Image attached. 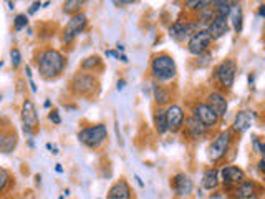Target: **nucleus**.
<instances>
[{"label": "nucleus", "mask_w": 265, "mask_h": 199, "mask_svg": "<svg viewBox=\"0 0 265 199\" xmlns=\"http://www.w3.org/2000/svg\"><path fill=\"white\" fill-rule=\"evenodd\" d=\"M66 68V58L60 50L53 47L42 49L37 53V70L44 80H56Z\"/></svg>", "instance_id": "f257e3e1"}, {"label": "nucleus", "mask_w": 265, "mask_h": 199, "mask_svg": "<svg viewBox=\"0 0 265 199\" xmlns=\"http://www.w3.org/2000/svg\"><path fill=\"white\" fill-rule=\"evenodd\" d=\"M149 72H151L153 80L158 83L173 82V80H176V77H177L176 60H174L169 53H166V51H163V53H156L153 58H151Z\"/></svg>", "instance_id": "f03ea898"}, {"label": "nucleus", "mask_w": 265, "mask_h": 199, "mask_svg": "<svg viewBox=\"0 0 265 199\" xmlns=\"http://www.w3.org/2000/svg\"><path fill=\"white\" fill-rule=\"evenodd\" d=\"M77 140L89 149H99L108 141V128L105 123L85 126L77 133Z\"/></svg>", "instance_id": "7ed1b4c3"}, {"label": "nucleus", "mask_w": 265, "mask_h": 199, "mask_svg": "<svg viewBox=\"0 0 265 199\" xmlns=\"http://www.w3.org/2000/svg\"><path fill=\"white\" fill-rule=\"evenodd\" d=\"M70 90L77 97H94L99 90V82L96 75L78 70L73 75V78L70 80Z\"/></svg>", "instance_id": "20e7f679"}, {"label": "nucleus", "mask_w": 265, "mask_h": 199, "mask_svg": "<svg viewBox=\"0 0 265 199\" xmlns=\"http://www.w3.org/2000/svg\"><path fill=\"white\" fill-rule=\"evenodd\" d=\"M232 130H224L212 138L211 145H209V149H207V158L212 163H219L225 158V154L229 153L230 146H232Z\"/></svg>", "instance_id": "39448f33"}, {"label": "nucleus", "mask_w": 265, "mask_h": 199, "mask_svg": "<svg viewBox=\"0 0 265 199\" xmlns=\"http://www.w3.org/2000/svg\"><path fill=\"white\" fill-rule=\"evenodd\" d=\"M88 27V17L87 13H78L75 17H70V20L66 22V25L61 30V44L63 45H72L75 40L78 39L82 33L87 30Z\"/></svg>", "instance_id": "423d86ee"}, {"label": "nucleus", "mask_w": 265, "mask_h": 199, "mask_svg": "<svg viewBox=\"0 0 265 199\" xmlns=\"http://www.w3.org/2000/svg\"><path fill=\"white\" fill-rule=\"evenodd\" d=\"M204 25H201L197 20L194 22H189V20H176L173 22V25L169 27V37L177 42V44H182V42H189V39L194 35V33H197L199 30H204Z\"/></svg>", "instance_id": "0eeeda50"}, {"label": "nucleus", "mask_w": 265, "mask_h": 199, "mask_svg": "<svg viewBox=\"0 0 265 199\" xmlns=\"http://www.w3.org/2000/svg\"><path fill=\"white\" fill-rule=\"evenodd\" d=\"M235 75H237V63H235V60H232V58L222 60L221 63L214 68L216 82L219 83V87L224 88V90H230L232 87H234Z\"/></svg>", "instance_id": "6e6552de"}, {"label": "nucleus", "mask_w": 265, "mask_h": 199, "mask_svg": "<svg viewBox=\"0 0 265 199\" xmlns=\"http://www.w3.org/2000/svg\"><path fill=\"white\" fill-rule=\"evenodd\" d=\"M20 118H22V123H23V131H25L27 135L32 138V136L40 130L39 113H37V108H35V105H33L32 100H25V101L22 103Z\"/></svg>", "instance_id": "1a4fd4ad"}, {"label": "nucleus", "mask_w": 265, "mask_h": 199, "mask_svg": "<svg viewBox=\"0 0 265 199\" xmlns=\"http://www.w3.org/2000/svg\"><path fill=\"white\" fill-rule=\"evenodd\" d=\"M212 42H214V40H212L211 33L207 32V28H204V30H199L197 33H194L191 39H189L186 49H187L189 53L199 58L201 55H204V53L209 51Z\"/></svg>", "instance_id": "9d476101"}, {"label": "nucleus", "mask_w": 265, "mask_h": 199, "mask_svg": "<svg viewBox=\"0 0 265 199\" xmlns=\"http://www.w3.org/2000/svg\"><path fill=\"white\" fill-rule=\"evenodd\" d=\"M191 115L196 116L197 120L207 128V130H212V128H216L221 123V120H222V118L217 115V113L212 110V108L207 105L206 101H197L196 105L192 106Z\"/></svg>", "instance_id": "9b49d317"}, {"label": "nucleus", "mask_w": 265, "mask_h": 199, "mask_svg": "<svg viewBox=\"0 0 265 199\" xmlns=\"http://www.w3.org/2000/svg\"><path fill=\"white\" fill-rule=\"evenodd\" d=\"M245 179H247L245 178V171L242 168H239V166L229 164L221 169V183L224 184L225 188L235 189L240 183H244Z\"/></svg>", "instance_id": "f8f14e48"}, {"label": "nucleus", "mask_w": 265, "mask_h": 199, "mask_svg": "<svg viewBox=\"0 0 265 199\" xmlns=\"http://www.w3.org/2000/svg\"><path fill=\"white\" fill-rule=\"evenodd\" d=\"M166 115H168V128L171 133H179L186 125V113H184L182 106L176 105V103L166 108Z\"/></svg>", "instance_id": "ddd939ff"}, {"label": "nucleus", "mask_w": 265, "mask_h": 199, "mask_svg": "<svg viewBox=\"0 0 265 199\" xmlns=\"http://www.w3.org/2000/svg\"><path fill=\"white\" fill-rule=\"evenodd\" d=\"M171 188L177 196H189L194 191V181L186 173H176L171 179Z\"/></svg>", "instance_id": "4468645a"}, {"label": "nucleus", "mask_w": 265, "mask_h": 199, "mask_svg": "<svg viewBox=\"0 0 265 199\" xmlns=\"http://www.w3.org/2000/svg\"><path fill=\"white\" fill-rule=\"evenodd\" d=\"M18 145V135L13 128L3 126L2 133H0V151L3 154H10L17 149Z\"/></svg>", "instance_id": "2eb2a0df"}, {"label": "nucleus", "mask_w": 265, "mask_h": 199, "mask_svg": "<svg viewBox=\"0 0 265 199\" xmlns=\"http://www.w3.org/2000/svg\"><path fill=\"white\" fill-rule=\"evenodd\" d=\"M206 103L209 105L212 110H214L221 118H224L227 115V108H229V101H227V97L222 95L221 92H211L207 93Z\"/></svg>", "instance_id": "dca6fc26"}, {"label": "nucleus", "mask_w": 265, "mask_h": 199, "mask_svg": "<svg viewBox=\"0 0 265 199\" xmlns=\"http://www.w3.org/2000/svg\"><path fill=\"white\" fill-rule=\"evenodd\" d=\"M153 100L156 103V106L159 108H168L169 105H173V95L169 87H166L164 83L153 82Z\"/></svg>", "instance_id": "f3484780"}, {"label": "nucleus", "mask_w": 265, "mask_h": 199, "mask_svg": "<svg viewBox=\"0 0 265 199\" xmlns=\"http://www.w3.org/2000/svg\"><path fill=\"white\" fill-rule=\"evenodd\" d=\"M106 199H132V189L126 179H118L108 191Z\"/></svg>", "instance_id": "a211bd4d"}, {"label": "nucleus", "mask_w": 265, "mask_h": 199, "mask_svg": "<svg viewBox=\"0 0 265 199\" xmlns=\"http://www.w3.org/2000/svg\"><path fill=\"white\" fill-rule=\"evenodd\" d=\"M254 116H255L254 111H247V110L239 111L234 118V123H232V133H237V135L245 133L250 128V125H252Z\"/></svg>", "instance_id": "6ab92c4d"}, {"label": "nucleus", "mask_w": 265, "mask_h": 199, "mask_svg": "<svg viewBox=\"0 0 265 199\" xmlns=\"http://www.w3.org/2000/svg\"><path fill=\"white\" fill-rule=\"evenodd\" d=\"M184 128H186V133H187L189 138H192V140H196V141L201 140V138H204L206 133H207V128L202 125V123L199 121L196 116H192V115H189L186 118V125H184Z\"/></svg>", "instance_id": "aec40b11"}, {"label": "nucleus", "mask_w": 265, "mask_h": 199, "mask_svg": "<svg viewBox=\"0 0 265 199\" xmlns=\"http://www.w3.org/2000/svg\"><path fill=\"white\" fill-rule=\"evenodd\" d=\"M229 30H230V27H229V18H221V17H216L214 20L209 23V27H207V32L211 33L212 40L222 39V37L229 33Z\"/></svg>", "instance_id": "412c9836"}, {"label": "nucleus", "mask_w": 265, "mask_h": 199, "mask_svg": "<svg viewBox=\"0 0 265 199\" xmlns=\"http://www.w3.org/2000/svg\"><path fill=\"white\" fill-rule=\"evenodd\" d=\"M201 184L206 191H214V189L219 188V184H221V171L217 168H207L204 174H202Z\"/></svg>", "instance_id": "4be33fe9"}, {"label": "nucleus", "mask_w": 265, "mask_h": 199, "mask_svg": "<svg viewBox=\"0 0 265 199\" xmlns=\"http://www.w3.org/2000/svg\"><path fill=\"white\" fill-rule=\"evenodd\" d=\"M153 125L154 130L159 136H164L166 133L169 131L168 128V115H166V108H159L156 106L153 111Z\"/></svg>", "instance_id": "5701e85b"}, {"label": "nucleus", "mask_w": 265, "mask_h": 199, "mask_svg": "<svg viewBox=\"0 0 265 199\" xmlns=\"http://www.w3.org/2000/svg\"><path fill=\"white\" fill-rule=\"evenodd\" d=\"M257 196V186L254 181L245 179L244 183H240L237 188L234 189V198L235 199H255Z\"/></svg>", "instance_id": "b1692460"}, {"label": "nucleus", "mask_w": 265, "mask_h": 199, "mask_svg": "<svg viewBox=\"0 0 265 199\" xmlns=\"http://www.w3.org/2000/svg\"><path fill=\"white\" fill-rule=\"evenodd\" d=\"M101 68H103V60L99 55H89L82 61V65H80V70H82V72L93 73V75Z\"/></svg>", "instance_id": "393cba45"}, {"label": "nucleus", "mask_w": 265, "mask_h": 199, "mask_svg": "<svg viewBox=\"0 0 265 199\" xmlns=\"http://www.w3.org/2000/svg\"><path fill=\"white\" fill-rule=\"evenodd\" d=\"M230 22H232V27H234L235 33H240L242 32V25H244V13H242V8L237 3H234V8L230 12Z\"/></svg>", "instance_id": "a878e982"}, {"label": "nucleus", "mask_w": 265, "mask_h": 199, "mask_svg": "<svg viewBox=\"0 0 265 199\" xmlns=\"http://www.w3.org/2000/svg\"><path fill=\"white\" fill-rule=\"evenodd\" d=\"M85 7V2L83 0H66V2H63V13H66V15L70 17H75L78 15V13H82Z\"/></svg>", "instance_id": "bb28decb"}, {"label": "nucleus", "mask_w": 265, "mask_h": 199, "mask_svg": "<svg viewBox=\"0 0 265 199\" xmlns=\"http://www.w3.org/2000/svg\"><path fill=\"white\" fill-rule=\"evenodd\" d=\"M212 8H214V12H216V17L229 18L232 8H234V3H232V2H224V0H219V2H212Z\"/></svg>", "instance_id": "cd10ccee"}, {"label": "nucleus", "mask_w": 265, "mask_h": 199, "mask_svg": "<svg viewBox=\"0 0 265 199\" xmlns=\"http://www.w3.org/2000/svg\"><path fill=\"white\" fill-rule=\"evenodd\" d=\"M211 2H206V0H187V2H184V7H186V10L189 12H196L199 13L202 10V8L209 7Z\"/></svg>", "instance_id": "c85d7f7f"}, {"label": "nucleus", "mask_w": 265, "mask_h": 199, "mask_svg": "<svg viewBox=\"0 0 265 199\" xmlns=\"http://www.w3.org/2000/svg\"><path fill=\"white\" fill-rule=\"evenodd\" d=\"M10 183H13L10 173H8L5 168H2V169H0V191H2V193H7L8 184H10Z\"/></svg>", "instance_id": "c756f323"}, {"label": "nucleus", "mask_w": 265, "mask_h": 199, "mask_svg": "<svg viewBox=\"0 0 265 199\" xmlns=\"http://www.w3.org/2000/svg\"><path fill=\"white\" fill-rule=\"evenodd\" d=\"M27 27H28L27 13H18V15H15V18H13V28H15V32H22Z\"/></svg>", "instance_id": "7c9ffc66"}, {"label": "nucleus", "mask_w": 265, "mask_h": 199, "mask_svg": "<svg viewBox=\"0 0 265 199\" xmlns=\"http://www.w3.org/2000/svg\"><path fill=\"white\" fill-rule=\"evenodd\" d=\"M10 61H12L13 68H18V66L22 65V53H20V50L15 49V47L10 50Z\"/></svg>", "instance_id": "2f4dec72"}, {"label": "nucleus", "mask_w": 265, "mask_h": 199, "mask_svg": "<svg viewBox=\"0 0 265 199\" xmlns=\"http://www.w3.org/2000/svg\"><path fill=\"white\" fill-rule=\"evenodd\" d=\"M48 120L53 123V125H61V116L58 110H51L48 113Z\"/></svg>", "instance_id": "473e14b6"}, {"label": "nucleus", "mask_w": 265, "mask_h": 199, "mask_svg": "<svg viewBox=\"0 0 265 199\" xmlns=\"http://www.w3.org/2000/svg\"><path fill=\"white\" fill-rule=\"evenodd\" d=\"M42 7H44V2H33L30 5V8H28V15H33V13H35Z\"/></svg>", "instance_id": "72a5a7b5"}, {"label": "nucleus", "mask_w": 265, "mask_h": 199, "mask_svg": "<svg viewBox=\"0 0 265 199\" xmlns=\"http://www.w3.org/2000/svg\"><path fill=\"white\" fill-rule=\"evenodd\" d=\"M257 169L262 174H265V154H262V158L259 159V163H257Z\"/></svg>", "instance_id": "f704fd0d"}, {"label": "nucleus", "mask_w": 265, "mask_h": 199, "mask_svg": "<svg viewBox=\"0 0 265 199\" xmlns=\"http://www.w3.org/2000/svg\"><path fill=\"white\" fill-rule=\"evenodd\" d=\"M257 13H259V17H262V18H265V2H264V3H260V7H259V10H257Z\"/></svg>", "instance_id": "c9c22d12"}, {"label": "nucleus", "mask_w": 265, "mask_h": 199, "mask_svg": "<svg viewBox=\"0 0 265 199\" xmlns=\"http://www.w3.org/2000/svg\"><path fill=\"white\" fill-rule=\"evenodd\" d=\"M125 87H126V80H120V82L116 83V90H118V92L125 90Z\"/></svg>", "instance_id": "e433bc0d"}, {"label": "nucleus", "mask_w": 265, "mask_h": 199, "mask_svg": "<svg viewBox=\"0 0 265 199\" xmlns=\"http://www.w3.org/2000/svg\"><path fill=\"white\" fill-rule=\"evenodd\" d=\"M106 56H113V58L120 60V53H118V51H113V50H106Z\"/></svg>", "instance_id": "4c0bfd02"}, {"label": "nucleus", "mask_w": 265, "mask_h": 199, "mask_svg": "<svg viewBox=\"0 0 265 199\" xmlns=\"http://www.w3.org/2000/svg\"><path fill=\"white\" fill-rule=\"evenodd\" d=\"M115 5H132V0H126V2H115Z\"/></svg>", "instance_id": "58836bf2"}, {"label": "nucleus", "mask_w": 265, "mask_h": 199, "mask_svg": "<svg viewBox=\"0 0 265 199\" xmlns=\"http://www.w3.org/2000/svg\"><path fill=\"white\" fill-rule=\"evenodd\" d=\"M134 179H136V183H138L141 188H144V183H143V179H141V178L138 176V174H136V176H134Z\"/></svg>", "instance_id": "ea45409f"}, {"label": "nucleus", "mask_w": 265, "mask_h": 199, "mask_svg": "<svg viewBox=\"0 0 265 199\" xmlns=\"http://www.w3.org/2000/svg\"><path fill=\"white\" fill-rule=\"evenodd\" d=\"M254 77H255L254 73H250V75H249V85H250V88L254 87Z\"/></svg>", "instance_id": "a19ab883"}, {"label": "nucleus", "mask_w": 265, "mask_h": 199, "mask_svg": "<svg viewBox=\"0 0 265 199\" xmlns=\"http://www.w3.org/2000/svg\"><path fill=\"white\" fill-rule=\"evenodd\" d=\"M120 60L123 61V63H128V61H130V60H128V56H126L125 53H121V55H120Z\"/></svg>", "instance_id": "79ce46f5"}, {"label": "nucleus", "mask_w": 265, "mask_h": 199, "mask_svg": "<svg viewBox=\"0 0 265 199\" xmlns=\"http://www.w3.org/2000/svg\"><path fill=\"white\" fill-rule=\"evenodd\" d=\"M55 171L60 173V174L63 173V168H61V164H55Z\"/></svg>", "instance_id": "37998d69"}, {"label": "nucleus", "mask_w": 265, "mask_h": 199, "mask_svg": "<svg viewBox=\"0 0 265 199\" xmlns=\"http://www.w3.org/2000/svg\"><path fill=\"white\" fill-rule=\"evenodd\" d=\"M116 49H118V51H121V53H123V51H125V47H123L121 44H118Z\"/></svg>", "instance_id": "c03bdc74"}, {"label": "nucleus", "mask_w": 265, "mask_h": 199, "mask_svg": "<svg viewBox=\"0 0 265 199\" xmlns=\"http://www.w3.org/2000/svg\"><path fill=\"white\" fill-rule=\"evenodd\" d=\"M50 105H51L50 100H46V101H45V108H50Z\"/></svg>", "instance_id": "a18cd8bd"}, {"label": "nucleus", "mask_w": 265, "mask_h": 199, "mask_svg": "<svg viewBox=\"0 0 265 199\" xmlns=\"http://www.w3.org/2000/svg\"><path fill=\"white\" fill-rule=\"evenodd\" d=\"M264 35H265V25H264Z\"/></svg>", "instance_id": "49530a36"}]
</instances>
